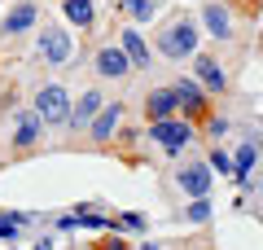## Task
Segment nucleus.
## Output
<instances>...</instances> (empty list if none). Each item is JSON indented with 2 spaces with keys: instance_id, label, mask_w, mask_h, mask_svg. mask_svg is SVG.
I'll return each instance as SVG.
<instances>
[{
  "instance_id": "nucleus-1",
  "label": "nucleus",
  "mask_w": 263,
  "mask_h": 250,
  "mask_svg": "<svg viewBox=\"0 0 263 250\" xmlns=\"http://www.w3.org/2000/svg\"><path fill=\"white\" fill-rule=\"evenodd\" d=\"M158 53L171 57V62H184V57H193V53H197V22H193V18H176V22H167V27H162V35H158Z\"/></svg>"
},
{
  "instance_id": "nucleus-2",
  "label": "nucleus",
  "mask_w": 263,
  "mask_h": 250,
  "mask_svg": "<svg viewBox=\"0 0 263 250\" xmlns=\"http://www.w3.org/2000/svg\"><path fill=\"white\" fill-rule=\"evenodd\" d=\"M35 114L48 123H70V114H75V105H70V93H66L62 83H48V88H40L35 93Z\"/></svg>"
},
{
  "instance_id": "nucleus-3",
  "label": "nucleus",
  "mask_w": 263,
  "mask_h": 250,
  "mask_svg": "<svg viewBox=\"0 0 263 250\" xmlns=\"http://www.w3.org/2000/svg\"><path fill=\"white\" fill-rule=\"evenodd\" d=\"M149 140H158L167 154H180V149L193 140V119H158V123H149Z\"/></svg>"
},
{
  "instance_id": "nucleus-4",
  "label": "nucleus",
  "mask_w": 263,
  "mask_h": 250,
  "mask_svg": "<svg viewBox=\"0 0 263 250\" xmlns=\"http://www.w3.org/2000/svg\"><path fill=\"white\" fill-rule=\"evenodd\" d=\"M35 48H40V57H44L48 66H62V62H70V53H75V40L66 35L62 27H44V35L35 40Z\"/></svg>"
},
{
  "instance_id": "nucleus-5",
  "label": "nucleus",
  "mask_w": 263,
  "mask_h": 250,
  "mask_svg": "<svg viewBox=\"0 0 263 250\" xmlns=\"http://www.w3.org/2000/svg\"><path fill=\"white\" fill-rule=\"evenodd\" d=\"M40 136H44V119H40L35 110H18L13 114V145L18 149H31V145H40Z\"/></svg>"
},
{
  "instance_id": "nucleus-6",
  "label": "nucleus",
  "mask_w": 263,
  "mask_h": 250,
  "mask_svg": "<svg viewBox=\"0 0 263 250\" xmlns=\"http://www.w3.org/2000/svg\"><path fill=\"white\" fill-rule=\"evenodd\" d=\"M132 70H136V66L123 53V44H105L101 53H97V75H101V79H123V75H132Z\"/></svg>"
},
{
  "instance_id": "nucleus-7",
  "label": "nucleus",
  "mask_w": 263,
  "mask_h": 250,
  "mask_svg": "<svg viewBox=\"0 0 263 250\" xmlns=\"http://www.w3.org/2000/svg\"><path fill=\"white\" fill-rule=\"evenodd\" d=\"M176 180H180V189H184L189 198H206V193H211V163H189V167H180Z\"/></svg>"
},
{
  "instance_id": "nucleus-8",
  "label": "nucleus",
  "mask_w": 263,
  "mask_h": 250,
  "mask_svg": "<svg viewBox=\"0 0 263 250\" xmlns=\"http://www.w3.org/2000/svg\"><path fill=\"white\" fill-rule=\"evenodd\" d=\"M176 110H180L176 88H154V93L145 97V114H149V123H158V119H176Z\"/></svg>"
},
{
  "instance_id": "nucleus-9",
  "label": "nucleus",
  "mask_w": 263,
  "mask_h": 250,
  "mask_svg": "<svg viewBox=\"0 0 263 250\" xmlns=\"http://www.w3.org/2000/svg\"><path fill=\"white\" fill-rule=\"evenodd\" d=\"M176 97H180V110H184V119H202V114H206V93H202V83L180 79V83H176Z\"/></svg>"
},
{
  "instance_id": "nucleus-10",
  "label": "nucleus",
  "mask_w": 263,
  "mask_h": 250,
  "mask_svg": "<svg viewBox=\"0 0 263 250\" xmlns=\"http://www.w3.org/2000/svg\"><path fill=\"white\" fill-rule=\"evenodd\" d=\"M202 22H206V31L215 40H233V13H228V5H215L211 0L206 9H202Z\"/></svg>"
},
{
  "instance_id": "nucleus-11",
  "label": "nucleus",
  "mask_w": 263,
  "mask_h": 250,
  "mask_svg": "<svg viewBox=\"0 0 263 250\" xmlns=\"http://www.w3.org/2000/svg\"><path fill=\"white\" fill-rule=\"evenodd\" d=\"M35 18H40V13H35V5H31V0H22L18 9H9V13H5L0 31H5V35H22V31H31V27H35Z\"/></svg>"
},
{
  "instance_id": "nucleus-12",
  "label": "nucleus",
  "mask_w": 263,
  "mask_h": 250,
  "mask_svg": "<svg viewBox=\"0 0 263 250\" xmlns=\"http://www.w3.org/2000/svg\"><path fill=\"white\" fill-rule=\"evenodd\" d=\"M119 119H123V105H119V101H105V110L92 119V140H97V145H105V140L114 136Z\"/></svg>"
},
{
  "instance_id": "nucleus-13",
  "label": "nucleus",
  "mask_w": 263,
  "mask_h": 250,
  "mask_svg": "<svg viewBox=\"0 0 263 250\" xmlns=\"http://www.w3.org/2000/svg\"><path fill=\"white\" fill-rule=\"evenodd\" d=\"M119 44H123V53L132 57V66H136V70H149V44L141 40V31H136V27H127V31H123V35H119Z\"/></svg>"
},
{
  "instance_id": "nucleus-14",
  "label": "nucleus",
  "mask_w": 263,
  "mask_h": 250,
  "mask_svg": "<svg viewBox=\"0 0 263 250\" xmlns=\"http://www.w3.org/2000/svg\"><path fill=\"white\" fill-rule=\"evenodd\" d=\"M101 110H105V97L97 93V88H88V93L79 97V105H75V114H70V123H75V128H84V123H92Z\"/></svg>"
},
{
  "instance_id": "nucleus-15",
  "label": "nucleus",
  "mask_w": 263,
  "mask_h": 250,
  "mask_svg": "<svg viewBox=\"0 0 263 250\" xmlns=\"http://www.w3.org/2000/svg\"><path fill=\"white\" fill-rule=\"evenodd\" d=\"M197 83H206L211 93H224L228 75H224V66H219L215 57H197Z\"/></svg>"
},
{
  "instance_id": "nucleus-16",
  "label": "nucleus",
  "mask_w": 263,
  "mask_h": 250,
  "mask_svg": "<svg viewBox=\"0 0 263 250\" xmlns=\"http://www.w3.org/2000/svg\"><path fill=\"white\" fill-rule=\"evenodd\" d=\"M254 158H259V145H254V140H250V145H241V154H237V163H233V180H237V185H250V167H254Z\"/></svg>"
},
{
  "instance_id": "nucleus-17",
  "label": "nucleus",
  "mask_w": 263,
  "mask_h": 250,
  "mask_svg": "<svg viewBox=\"0 0 263 250\" xmlns=\"http://www.w3.org/2000/svg\"><path fill=\"white\" fill-rule=\"evenodd\" d=\"M62 9H66V18L75 22L79 31H88V27H92V0H66Z\"/></svg>"
},
{
  "instance_id": "nucleus-18",
  "label": "nucleus",
  "mask_w": 263,
  "mask_h": 250,
  "mask_svg": "<svg viewBox=\"0 0 263 250\" xmlns=\"http://www.w3.org/2000/svg\"><path fill=\"white\" fill-rule=\"evenodd\" d=\"M27 220H31L27 211H5V215H0V241H13V237H18V228H22Z\"/></svg>"
},
{
  "instance_id": "nucleus-19",
  "label": "nucleus",
  "mask_w": 263,
  "mask_h": 250,
  "mask_svg": "<svg viewBox=\"0 0 263 250\" xmlns=\"http://www.w3.org/2000/svg\"><path fill=\"white\" fill-rule=\"evenodd\" d=\"M123 9H127L132 22H149L158 13V0H123Z\"/></svg>"
},
{
  "instance_id": "nucleus-20",
  "label": "nucleus",
  "mask_w": 263,
  "mask_h": 250,
  "mask_svg": "<svg viewBox=\"0 0 263 250\" xmlns=\"http://www.w3.org/2000/svg\"><path fill=\"white\" fill-rule=\"evenodd\" d=\"M211 211H215V206H211L206 198H193V202L184 206V220H189V224H206V220H211Z\"/></svg>"
},
{
  "instance_id": "nucleus-21",
  "label": "nucleus",
  "mask_w": 263,
  "mask_h": 250,
  "mask_svg": "<svg viewBox=\"0 0 263 250\" xmlns=\"http://www.w3.org/2000/svg\"><path fill=\"white\" fill-rule=\"evenodd\" d=\"M110 228H123V233H141V228H145V220H141L136 211H127V215H119V220H114Z\"/></svg>"
},
{
  "instance_id": "nucleus-22",
  "label": "nucleus",
  "mask_w": 263,
  "mask_h": 250,
  "mask_svg": "<svg viewBox=\"0 0 263 250\" xmlns=\"http://www.w3.org/2000/svg\"><path fill=\"white\" fill-rule=\"evenodd\" d=\"M211 167H215L219 176H233V158H228V154H224V149H219V145L211 149Z\"/></svg>"
},
{
  "instance_id": "nucleus-23",
  "label": "nucleus",
  "mask_w": 263,
  "mask_h": 250,
  "mask_svg": "<svg viewBox=\"0 0 263 250\" xmlns=\"http://www.w3.org/2000/svg\"><path fill=\"white\" fill-rule=\"evenodd\" d=\"M206 132H211V136H224L228 123H224V119H211V123H206Z\"/></svg>"
},
{
  "instance_id": "nucleus-24",
  "label": "nucleus",
  "mask_w": 263,
  "mask_h": 250,
  "mask_svg": "<svg viewBox=\"0 0 263 250\" xmlns=\"http://www.w3.org/2000/svg\"><path fill=\"white\" fill-rule=\"evenodd\" d=\"M101 250H127V246H123V241L114 237V241H101Z\"/></svg>"
},
{
  "instance_id": "nucleus-25",
  "label": "nucleus",
  "mask_w": 263,
  "mask_h": 250,
  "mask_svg": "<svg viewBox=\"0 0 263 250\" xmlns=\"http://www.w3.org/2000/svg\"><path fill=\"white\" fill-rule=\"evenodd\" d=\"M35 250H53V241H48V237H44V241H35Z\"/></svg>"
},
{
  "instance_id": "nucleus-26",
  "label": "nucleus",
  "mask_w": 263,
  "mask_h": 250,
  "mask_svg": "<svg viewBox=\"0 0 263 250\" xmlns=\"http://www.w3.org/2000/svg\"><path fill=\"white\" fill-rule=\"evenodd\" d=\"M9 250H18V246H9Z\"/></svg>"
}]
</instances>
